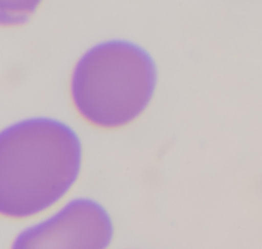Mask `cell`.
Returning <instances> with one entry per match:
<instances>
[{"label":"cell","mask_w":262,"mask_h":249,"mask_svg":"<svg viewBox=\"0 0 262 249\" xmlns=\"http://www.w3.org/2000/svg\"><path fill=\"white\" fill-rule=\"evenodd\" d=\"M83 166L79 133L65 121L37 116L0 130V217L28 220L54 209Z\"/></svg>","instance_id":"cell-1"},{"label":"cell","mask_w":262,"mask_h":249,"mask_svg":"<svg viewBox=\"0 0 262 249\" xmlns=\"http://www.w3.org/2000/svg\"><path fill=\"white\" fill-rule=\"evenodd\" d=\"M158 68L147 50L114 39L94 45L76 64L70 96L90 126L117 130L138 121L155 96Z\"/></svg>","instance_id":"cell-2"},{"label":"cell","mask_w":262,"mask_h":249,"mask_svg":"<svg viewBox=\"0 0 262 249\" xmlns=\"http://www.w3.org/2000/svg\"><path fill=\"white\" fill-rule=\"evenodd\" d=\"M113 238L110 212L99 201L79 197L24 227L11 249H108Z\"/></svg>","instance_id":"cell-3"},{"label":"cell","mask_w":262,"mask_h":249,"mask_svg":"<svg viewBox=\"0 0 262 249\" xmlns=\"http://www.w3.org/2000/svg\"><path fill=\"white\" fill-rule=\"evenodd\" d=\"M43 0H0V27H16L27 22Z\"/></svg>","instance_id":"cell-4"}]
</instances>
